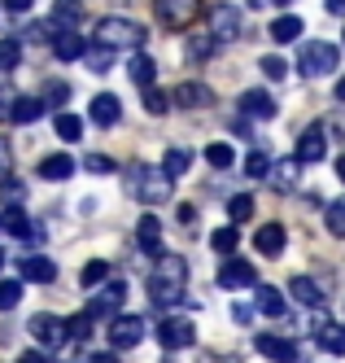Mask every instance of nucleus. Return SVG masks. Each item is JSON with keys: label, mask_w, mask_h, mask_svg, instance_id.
<instances>
[{"label": "nucleus", "mask_w": 345, "mask_h": 363, "mask_svg": "<svg viewBox=\"0 0 345 363\" xmlns=\"http://www.w3.org/2000/svg\"><path fill=\"white\" fill-rule=\"evenodd\" d=\"M210 35H215L219 44H232L236 35H241V9L227 5V0L215 5V9H210Z\"/></svg>", "instance_id": "nucleus-7"}, {"label": "nucleus", "mask_w": 345, "mask_h": 363, "mask_svg": "<svg viewBox=\"0 0 345 363\" xmlns=\"http://www.w3.org/2000/svg\"><path fill=\"white\" fill-rule=\"evenodd\" d=\"M193 320H183V315H166L162 324H157V342H162V350H183V346H193Z\"/></svg>", "instance_id": "nucleus-6"}, {"label": "nucleus", "mask_w": 345, "mask_h": 363, "mask_svg": "<svg viewBox=\"0 0 345 363\" xmlns=\"http://www.w3.org/2000/svg\"><path fill=\"white\" fill-rule=\"evenodd\" d=\"M332 96H336V101H345V79H336V88H332Z\"/></svg>", "instance_id": "nucleus-53"}, {"label": "nucleus", "mask_w": 345, "mask_h": 363, "mask_svg": "<svg viewBox=\"0 0 345 363\" xmlns=\"http://www.w3.org/2000/svg\"><path fill=\"white\" fill-rule=\"evenodd\" d=\"M288 294H293V302H302V306H310V311H319V306H324V289H319V284H315L310 276H293Z\"/></svg>", "instance_id": "nucleus-19"}, {"label": "nucleus", "mask_w": 345, "mask_h": 363, "mask_svg": "<svg viewBox=\"0 0 345 363\" xmlns=\"http://www.w3.org/2000/svg\"><path fill=\"white\" fill-rule=\"evenodd\" d=\"M22 280L52 284V280H57V267H52V258H44V254H31V258H22Z\"/></svg>", "instance_id": "nucleus-20"}, {"label": "nucleus", "mask_w": 345, "mask_h": 363, "mask_svg": "<svg viewBox=\"0 0 345 363\" xmlns=\"http://www.w3.org/2000/svg\"><path fill=\"white\" fill-rule=\"evenodd\" d=\"M18 62H22V44L18 40H0V74L13 70Z\"/></svg>", "instance_id": "nucleus-41"}, {"label": "nucleus", "mask_w": 345, "mask_h": 363, "mask_svg": "<svg viewBox=\"0 0 345 363\" xmlns=\"http://www.w3.org/2000/svg\"><path fill=\"white\" fill-rule=\"evenodd\" d=\"M267 179H271V189L284 193V197L298 193V184H302V162H298V153H293V158H271Z\"/></svg>", "instance_id": "nucleus-8"}, {"label": "nucleus", "mask_w": 345, "mask_h": 363, "mask_svg": "<svg viewBox=\"0 0 345 363\" xmlns=\"http://www.w3.org/2000/svg\"><path fill=\"white\" fill-rule=\"evenodd\" d=\"M92 363H118V354H96Z\"/></svg>", "instance_id": "nucleus-54"}, {"label": "nucleus", "mask_w": 345, "mask_h": 363, "mask_svg": "<svg viewBox=\"0 0 345 363\" xmlns=\"http://www.w3.org/2000/svg\"><path fill=\"white\" fill-rule=\"evenodd\" d=\"M52 127H57L62 140H79V136H84V118H74V114H57V123H52Z\"/></svg>", "instance_id": "nucleus-39"}, {"label": "nucleus", "mask_w": 345, "mask_h": 363, "mask_svg": "<svg viewBox=\"0 0 345 363\" xmlns=\"http://www.w3.org/2000/svg\"><path fill=\"white\" fill-rule=\"evenodd\" d=\"M0 267H5V250H0Z\"/></svg>", "instance_id": "nucleus-57"}, {"label": "nucleus", "mask_w": 345, "mask_h": 363, "mask_svg": "<svg viewBox=\"0 0 345 363\" xmlns=\"http://www.w3.org/2000/svg\"><path fill=\"white\" fill-rule=\"evenodd\" d=\"M127 193L136 197V201H145V206H157V201L171 197V175H166L162 167L140 162V167L127 171Z\"/></svg>", "instance_id": "nucleus-2"}, {"label": "nucleus", "mask_w": 345, "mask_h": 363, "mask_svg": "<svg viewBox=\"0 0 345 363\" xmlns=\"http://www.w3.org/2000/svg\"><path fill=\"white\" fill-rule=\"evenodd\" d=\"M183 48H188V57H193V62H205V57L219 48V40L210 35V27H205L201 35H188V40H183Z\"/></svg>", "instance_id": "nucleus-28"}, {"label": "nucleus", "mask_w": 345, "mask_h": 363, "mask_svg": "<svg viewBox=\"0 0 345 363\" xmlns=\"http://www.w3.org/2000/svg\"><path fill=\"white\" fill-rule=\"evenodd\" d=\"M171 106H175V101H171V96H166L162 88H153V84L145 88V110H149V114H166Z\"/></svg>", "instance_id": "nucleus-35"}, {"label": "nucleus", "mask_w": 345, "mask_h": 363, "mask_svg": "<svg viewBox=\"0 0 345 363\" xmlns=\"http://www.w3.org/2000/svg\"><path fill=\"white\" fill-rule=\"evenodd\" d=\"M341 66V48L328 40H310L302 53H298V74L302 79H319V74H332Z\"/></svg>", "instance_id": "nucleus-3"}, {"label": "nucleus", "mask_w": 345, "mask_h": 363, "mask_svg": "<svg viewBox=\"0 0 345 363\" xmlns=\"http://www.w3.org/2000/svg\"><path fill=\"white\" fill-rule=\"evenodd\" d=\"M40 175L52 179V184H62V179L74 175V158H66V153H48V158L40 162Z\"/></svg>", "instance_id": "nucleus-24"}, {"label": "nucleus", "mask_w": 345, "mask_h": 363, "mask_svg": "<svg viewBox=\"0 0 345 363\" xmlns=\"http://www.w3.org/2000/svg\"><path fill=\"white\" fill-rule=\"evenodd\" d=\"M205 162H210V167H219V171H223V167H232V162H236V149L219 140V145H210V149H205Z\"/></svg>", "instance_id": "nucleus-37"}, {"label": "nucleus", "mask_w": 345, "mask_h": 363, "mask_svg": "<svg viewBox=\"0 0 345 363\" xmlns=\"http://www.w3.org/2000/svg\"><path fill=\"white\" fill-rule=\"evenodd\" d=\"M0 197H5V206H22V184H9V179H0Z\"/></svg>", "instance_id": "nucleus-49"}, {"label": "nucleus", "mask_w": 345, "mask_h": 363, "mask_svg": "<svg viewBox=\"0 0 345 363\" xmlns=\"http://www.w3.org/2000/svg\"><path fill=\"white\" fill-rule=\"evenodd\" d=\"M324 223H328V232H332L336 241H345V197H336V201L324 206Z\"/></svg>", "instance_id": "nucleus-32"}, {"label": "nucleus", "mask_w": 345, "mask_h": 363, "mask_svg": "<svg viewBox=\"0 0 345 363\" xmlns=\"http://www.w3.org/2000/svg\"><path fill=\"white\" fill-rule=\"evenodd\" d=\"M22 302V284L18 280H0V311H13Z\"/></svg>", "instance_id": "nucleus-42"}, {"label": "nucleus", "mask_w": 345, "mask_h": 363, "mask_svg": "<svg viewBox=\"0 0 345 363\" xmlns=\"http://www.w3.org/2000/svg\"><path fill=\"white\" fill-rule=\"evenodd\" d=\"M101 280H110V263L92 258V263L84 267V276H79V284H84V289H92V284H101Z\"/></svg>", "instance_id": "nucleus-40"}, {"label": "nucleus", "mask_w": 345, "mask_h": 363, "mask_svg": "<svg viewBox=\"0 0 345 363\" xmlns=\"http://www.w3.org/2000/svg\"><path fill=\"white\" fill-rule=\"evenodd\" d=\"M210 245H215L219 254H236V245H241V232H236V223H232V228H219L215 237H210Z\"/></svg>", "instance_id": "nucleus-34"}, {"label": "nucleus", "mask_w": 345, "mask_h": 363, "mask_svg": "<svg viewBox=\"0 0 345 363\" xmlns=\"http://www.w3.org/2000/svg\"><path fill=\"white\" fill-rule=\"evenodd\" d=\"M271 40H276V44H293V40H302V18H298V13H280V18L271 22Z\"/></svg>", "instance_id": "nucleus-25"}, {"label": "nucleus", "mask_w": 345, "mask_h": 363, "mask_svg": "<svg viewBox=\"0 0 345 363\" xmlns=\"http://www.w3.org/2000/svg\"><path fill=\"white\" fill-rule=\"evenodd\" d=\"M328 13L332 18H345V0H328Z\"/></svg>", "instance_id": "nucleus-52"}, {"label": "nucleus", "mask_w": 345, "mask_h": 363, "mask_svg": "<svg viewBox=\"0 0 345 363\" xmlns=\"http://www.w3.org/2000/svg\"><path fill=\"white\" fill-rule=\"evenodd\" d=\"M284 70H288V66H284L280 57H262V74H267V79H284Z\"/></svg>", "instance_id": "nucleus-48"}, {"label": "nucleus", "mask_w": 345, "mask_h": 363, "mask_svg": "<svg viewBox=\"0 0 345 363\" xmlns=\"http://www.w3.org/2000/svg\"><path fill=\"white\" fill-rule=\"evenodd\" d=\"M284 223H262L258 228V237H254V245H258V254H267V258H276V254H284Z\"/></svg>", "instance_id": "nucleus-18"}, {"label": "nucleus", "mask_w": 345, "mask_h": 363, "mask_svg": "<svg viewBox=\"0 0 345 363\" xmlns=\"http://www.w3.org/2000/svg\"><path fill=\"white\" fill-rule=\"evenodd\" d=\"M319 350L345 354V324H319Z\"/></svg>", "instance_id": "nucleus-30"}, {"label": "nucleus", "mask_w": 345, "mask_h": 363, "mask_svg": "<svg viewBox=\"0 0 345 363\" xmlns=\"http://www.w3.org/2000/svg\"><path fill=\"white\" fill-rule=\"evenodd\" d=\"M52 53H57L62 62H79L88 53V44L79 40V31H57V35H52Z\"/></svg>", "instance_id": "nucleus-21"}, {"label": "nucleus", "mask_w": 345, "mask_h": 363, "mask_svg": "<svg viewBox=\"0 0 345 363\" xmlns=\"http://www.w3.org/2000/svg\"><path fill=\"white\" fill-rule=\"evenodd\" d=\"M254 302H258V311L262 315H284V294L276 289V284H254Z\"/></svg>", "instance_id": "nucleus-22"}, {"label": "nucleus", "mask_w": 345, "mask_h": 363, "mask_svg": "<svg viewBox=\"0 0 345 363\" xmlns=\"http://www.w3.org/2000/svg\"><path fill=\"white\" fill-rule=\"evenodd\" d=\"M254 284H258V272L245 258H227L219 267V289H254Z\"/></svg>", "instance_id": "nucleus-10"}, {"label": "nucleus", "mask_w": 345, "mask_h": 363, "mask_svg": "<svg viewBox=\"0 0 345 363\" xmlns=\"http://www.w3.org/2000/svg\"><path fill=\"white\" fill-rule=\"evenodd\" d=\"M123 294H127V289H123V280H114L110 289H105V294H101V298L88 306V315H92V320H96V315H110V320H114V315H118V302H123Z\"/></svg>", "instance_id": "nucleus-23"}, {"label": "nucleus", "mask_w": 345, "mask_h": 363, "mask_svg": "<svg viewBox=\"0 0 345 363\" xmlns=\"http://www.w3.org/2000/svg\"><path fill=\"white\" fill-rule=\"evenodd\" d=\"M88 333H92V315H88V311L74 315V320H66V337H70V342H84Z\"/></svg>", "instance_id": "nucleus-43"}, {"label": "nucleus", "mask_w": 345, "mask_h": 363, "mask_svg": "<svg viewBox=\"0 0 345 363\" xmlns=\"http://www.w3.org/2000/svg\"><path fill=\"white\" fill-rule=\"evenodd\" d=\"M40 114H44V101L40 96H18L13 106H9V118L13 123H35Z\"/></svg>", "instance_id": "nucleus-27"}, {"label": "nucleus", "mask_w": 345, "mask_h": 363, "mask_svg": "<svg viewBox=\"0 0 345 363\" xmlns=\"http://www.w3.org/2000/svg\"><path fill=\"white\" fill-rule=\"evenodd\" d=\"M9 171H13V149H9L5 136H0V179H9Z\"/></svg>", "instance_id": "nucleus-46"}, {"label": "nucleus", "mask_w": 345, "mask_h": 363, "mask_svg": "<svg viewBox=\"0 0 345 363\" xmlns=\"http://www.w3.org/2000/svg\"><path fill=\"white\" fill-rule=\"evenodd\" d=\"M84 167H88L92 175H110V171H114V162H110V158H105V153H92V158H88Z\"/></svg>", "instance_id": "nucleus-47"}, {"label": "nucleus", "mask_w": 345, "mask_h": 363, "mask_svg": "<svg viewBox=\"0 0 345 363\" xmlns=\"http://www.w3.org/2000/svg\"><path fill=\"white\" fill-rule=\"evenodd\" d=\"M88 114H92V123H96V127H114V123L123 118V106H118V96H114V92H96Z\"/></svg>", "instance_id": "nucleus-15"}, {"label": "nucleus", "mask_w": 345, "mask_h": 363, "mask_svg": "<svg viewBox=\"0 0 345 363\" xmlns=\"http://www.w3.org/2000/svg\"><path fill=\"white\" fill-rule=\"evenodd\" d=\"M131 84H140V88H149L153 79H157V62L153 57H145V53H136V57H131Z\"/></svg>", "instance_id": "nucleus-29"}, {"label": "nucleus", "mask_w": 345, "mask_h": 363, "mask_svg": "<svg viewBox=\"0 0 345 363\" xmlns=\"http://www.w3.org/2000/svg\"><path fill=\"white\" fill-rule=\"evenodd\" d=\"M18 363H48V354L44 350H26V354H18Z\"/></svg>", "instance_id": "nucleus-51"}, {"label": "nucleus", "mask_w": 345, "mask_h": 363, "mask_svg": "<svg viewBox=\"0 0 345 363\" xmlns=\"http://www.w3.org/2000/svg\"><path fill=\"white\" fill-rule=\"evenodd\" d=\"M0 232H5V219H0Z\"/></svg>", "instance_id": "nucleus-58"}, {"label": "nucleus", "mask_w": 345, "mask_h": 363, "mask_svg": "<svg viewBox=\"0 0 345 363\" xmlns=\"http://www.w3.org/2000/svg\"><path fill=\"white\" fill-rule=\"evenodd\" d=\"M79 18H84V5H79V0H57V5H52V27L57 31H74Z\"/></svg>", "instance_id": "nucleus-26"}, {"label": "nucleus", "mask_w": 345, "mask_h": 363, "mask_svg": "<svg viewBox=\"0 0 345 363\" xmlns=\"http://www.w3.org/2000/svg\"><path fill=\"white\" fill-rule=\"evenodd\" d=\"M136 241H140V250H145V254L162 258V223H157L153 215H145V219L136 223Z\"/></svg>", "instance_id": "nucleus-17"}, {"label": "nucleus", "mask_w": 345, "mask_h": 363, "mask_svg": "<svg viewBox=\"0 0 345 363\" xmlns=\"http://www.w3.org/2000/svg\"><path fill=\"white\" fill-rule=\"evenodd\" d=\"M5 232L9 237H22V241H31V237H40V232L31 228V219H26L18 206H9V215H5Z\"/></svg>", "instance_id": "nucleus-31"}, {"label": "nucleus", "mask_w": 345, "mask_h": 363, "mask_svg": "<svg viewBox=\"0 0 345 363\" xmlns=\"http://www.w3.org/2000/svg\"><path fill=\"white\" fill-rule=\"evenodd\" d=\"M31 5H35V0H5V9H9V13H26Z\"/></svg>", "instance_id": "nucleus-50"}, {"label": "nucleus", "mask_w": 345, "mask_h": 363, "mask_svg": "<svg viewBox=\"0 0 345 363\" xmlns=\"http://www.w3.org/2000/svg\"><path fill=\"white\" fill-rule=\"evenodd\" d=\"M153 13H157V22H162V27L183 31L188 22H197L201 0H153Z\"/></svg>", "instance_id": "nucleus-5"}, {"label": "nucleus", "mask_w": 345, "mask_h": 363, "mask_svg": "<svg viewBox=\"0 0 345 363\" xmlns=\"http://www.w3.org/2000/svg\"><path fill=\"white\" fill-rule=\"evenodd\" d=\"M40 101H44V106H52V110H62L66 101H70V88H66V84H48Z\"/></svg>", "instance_id": "nucleus-44"}, {"label": "nucleus", "mask_w": 345, "mask_h": 363, "mask_svg": "<svg viewBox=\"0 0 345 363\" xmlns=\"http://www.w3.org/2000/svg\"><path fill=\"white\" fill-rule=\"evenodd\" d=\"M276 96L271 92H258V88H249V92H241V114H249V118H276Z\"/></svg>", "instance_id": "nucleus-14"}, {"label": "nucleus", "mask_w": 345, "mask_h": 363, "mask_svg": "<svg viewBox=\"0 0 345 363\" xmlns=\"http://www.w3.org/2000/svg\"><path fill=\"white\" fill-rule=\"evenodd\" d=\"M258 354H267V359H276V363H298V346L293 342H288V337H258Z\"/></svg>", "instance_id": "nucleus-16"}, {"label": "nucleus", "mask_w": 345, "mask_h": 363, "mask_svg": "<svg viewBox=\"0 0 345 363\" xmlns=\"http://www.w3.org/2000/svg\"><path fill=\"white\" fill-rule=\"evenodd\" d=\"M31 337L40 346H62L66 342V320H57V315H31Z\"/></svg>", "instance_id": "nucleus-12"}, {"label": "nucleus", "mask_w": 345, "mask_h": 363, "mask_svg": "<svg viewBox=\"0 0 345 363\" xmlns=\"http://www.w3.org/2000/svg\"><path fill=\"white\" fill-rule=\"evenodd\" d=\"M188 167H193V153H188V149H166V167H162V171H166L171 179H179Z\"/></svg>", "instance_id": "nucleus-33"}, {"label": "nucleus", "mask_w": 345, "mask_h": 363, "mask_svg": "<svg viewBox=\"0 0 345 363\" xmlns=\"http://www.w3.org/2000/svg\"><path fill=\"white\" fill-rule=\"evenodd\" d=\"M276 5H280V9H288V5H293V0H276Z\"/></svg>", "instance_id": "nucleus-56"}, {"label": "nucleus", "mask_w": 345, "mask_h": 363, "mask_svg": "<svg viewBox=\"0 0 345 363\" xmlns=\"http://www.w3.org/2000/svg\"><path fill=\"white\" fill-rule=\"evenodd\" d=\"M245 171L254 175V179H267V171H271V158H267V153H249V158H245Z\"/></svg>", "instance_id": "nucleus-45"}, {"label": "nucleus", "mask_w": 345, "mask_h": 363, "mask_svg": "<svg viewBox=\"0 0 345 363\" xmlns=\"http://www.w3.org/2000/svg\"><path fill=\"white\" fill-rule=\"evenodd\" d=\"M96 44L105 48H140L145 44V27L140 22H131V18H101L96 22Z\"/></svg>", "instance_id": "nucleus-4"}, {"label": "nucleus", "mask_w": 345, "mask_h": 363, "mask_svg": "<svg viewBox=\"0 0 345 363\" xmlns=\"http://www.w3.org/2000/svg\"><path fill=\"white\" fill-rule=\"evenodd\" d=\"M140 337H145V320H140V315H114V320H110V346H114V350L140 346Z\"/></svg>", "instance_id": "nucleus-9"}, {"label": "nucleus", "mask_w": 345, "mask_h": 363, "mask_svg": "<svg viewBox=\"0 0 345 363\" xmlns=\"http://www.w3.org/2000/svg\"><path fill=\"white\" fill-rule=\"evenodd\" d=\"M110 62H114V48H105V44H92L88 48V70L105 74V70H110Z\"/></svg>", "instance_id": "nucleus-38"}, {"label": "nucleus", "mask_w": 345, "mask_h": 363, "mask_svg": "<svg viewBox=\"0 0 345 363\" xmlns=\"http://www.w3.org/2000/svg\"><path fill=\"white\" fill-rule=\"evenodd\" d=\"M336 175H341V184H345V158H341V162H336Z\"/></svg>", "instance_id": "nucleus-55"}, {"label": "nucleus", "mask_w": 345, "mask_h": 363, "mask_svg": "<svg viewBox=\"0 0 345 363\" xmlns=\"http://www.w3.org/2000/svg\"><path fill=\"white\" fill-rule=\"evenodd\" d=\"M324 153H328V136H324V127H306V132L298 136V162H302V167L324 162Z\"/></svg>", "instance_id": "nucleus-11"}, {"label": "nucleus", "mask_w": 345, "mask_h": 363, "mask_svg": "<svg viewBox=\"0 0 345 363\" xmlns=\"http://www.w3.org/2000/svg\"><path fill=\"white\" fill-rule=\"evenodd\" d=\"M183 289H188V267H183V258L162 254L153 276H149V298L157 306H175V302H183Z\"/></svg>", "instance_id": "nucleus-1"}, {"label": "nucleus", "mask_w": 345, "mask_h": 363, "mask_svg": "<svg viewBox=\"0 0 345 363\" xmlns=\"http://www.w3.org/2000/svg\"><path fill=\"white\" fill-rule=\"evenodd\" d=\"M249 215H254V197H245V193H236V197L227 201V219H232V223H245Z\"/></svg>", "instance_id": "nucleus-36"}, {"label": "nucleus", "mask_w": 345, "mask_h": 363, "mask_svg": "<svg viewBox=\"0 0 345 363\" xmlns=\"http://www.w3.org/2000/svg\"><path fill=\"white\" fill-rule=\"evenodd\" d=\"M171 101H175L179 110H205L210 101H215V92H210L205 84H193V79H188V84H179V88L171 92Z\"/></svg>", "instance_id": "nucleus-13"}]
</instances>
